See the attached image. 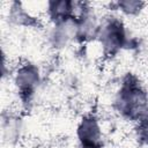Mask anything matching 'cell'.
I'll return each instance as SVG.
<instances>
[{"mask_svg": "<svg viewBox=\"0 0 148 148\" xmlns=\"http://www.w3.org/2000/svg\"><path fill=\"white\" fill-rule=\"evenodd\" d=\"M116 110L124 118L138 121L148 111V94L131 73L126 74L114 99Z\"/></svg>", "mask_w": 148, "mask_h": 148, "instance_id": "cell-1", "label": "cell"}, {"mask_svg": "<svg viewBox=\"0 0 148 148\" xmlns=\"http://www.w3.org/2000/svg\"><path fill=\"white\" fill-rule=\"evenodd\" d=\"M97 38L102 45L103 54L108 58H113L128 44L125 25L117 17H109L99 25Z\"/></svg>", "mask_w": 148, "mask_h": 148, "instance_id": "cell-2", "label": "cell"}, {"mask_svg": "<svg viewBox=\"0 0 148 148\" xmlns=\"http://www.w3.org/2000/svg\"><path fill=\"white\" fill-rule=\"evenodd\" d=\"M39 71L37 66L31 62H25L18 66L15 73L14 82L23 103H29L31 101L39 84Z\"/></svg>", "mask_w": 148, "mask_h": 148, "instance_id": "cell-3", "label": "cell"}, {"mask_svg": "<svg viewBox=\"0 0 148 148\" xmlns=\"http://www.w3.org/2000/svg\"><path fill=\"white\" fill-rule=\"evenodd\" d=\"M77 139L81 148H103L102 132L94 114L84 116L77 126Z\"/></svg>", "mask_w": 148, "mask_h": 148, "instance_id": "cell-4", "label": "cell"}, {"mask_svg": "<svg viewBox=\"0 0 148 148\" xmlns=\"http://www.w3.org/2000/svg\"><path fill=\"white\" fill-rule=\"evenodd\" d=\"M77 29H79V18L76 15L54 23V27L51 32V40L53 46L64 47L71 40L76 39Z\"/></svg>", "mask_w": 148, "mask_h": 148, "instance_id": "cell-5", "label": "cell"}, {"mask_svg": "<svg viewBox=\"0 0 148 148\" xmlns=\"http://www.w3.org/2000/svg\"><path fill=\"white\" fill-rule=\"evenodd\" d=\"M79 18V29H77V37L76 39L81 43L89 42L94 38H97L99 24L95 15L91 13L90 8L83 7L81 8V13L77 16Z\"/></svg>", "mask_w": 148, "mask_h": 148, "instance_id": "cell-6", "label": "cell"}, {"mask_svg": "<svg viewBox=\"0 0 148 148\" xmlns=\"http://www.w3.org/2000/svg\"><path fill=\"white\" fill-rule=\"evenodd\" d=\"M76 2L68 0L60 1H50L47 3V13L53 23L60 22L68 17L75 16V7Z\"/></svg>", "mask_w": 148, "mask_h": 148, "instance_id": "cell-7", "label": "cell"}, {"mask_svg": "<svg viewBox=\"0 0 148 148\" xmlns=\"http://www.w3.org/2000/svg\"><path fill=\"white\" fill-rule=\"evenodd\" d=\"M10 20L18 24V25H25V27H32L37 23L35 17L30 16L29 13L25 12V9L21 6L18 2H14L12 8H10V14H9Z\"/></svg>", "mask_w": 148, "mask_h": 148, "instance_id": "cell-8", "label": "cell"}, {"mask_svg": "<svg viewBox=\"0 0 148 148\" xmlns=\"http://www.w3.org/2000/svg\"><path fill=\"white\" fill-rule=\"evenodd\" d=\"M114 5L116 8L119 9L125 15L133 16V15H138L143 9L146 3L138 0H121V1H117Z\"/></svg>", "mask_w": 148, "mask_h": 148, "instance_id": "cell-9", "label": "cell"}, {"mask_svg": "<svg viewBox=\"0 0 148 148\" xmlns=\"http://www.w3.org/2000/svg\"><path fill=\"white\" fill-rule=\"evenodd\" d=\"M2 130H3V138H5V140H7L8 142L13 141L20 134V123L17 121L16 118L9 117L8 120H3Z\"/></svg>", "mask_w": 148, "mask_h": 148, "instance_id": "cell-10", "label": "cell"}, {"mask_svg": "<svg viewBox=\"0 0 148 148\" xmlns=\"http://www.w3.org/2000/svg\"><path fill=\"white\" fill-rule=\"evenodd\" d=\"M136 138L142 145L148 146V111L136 121Z\"/></svg>", "mask_w": 148, "mask_h": 148, "instance_id": "cell-11", "label": "cell"}]
</instances>
